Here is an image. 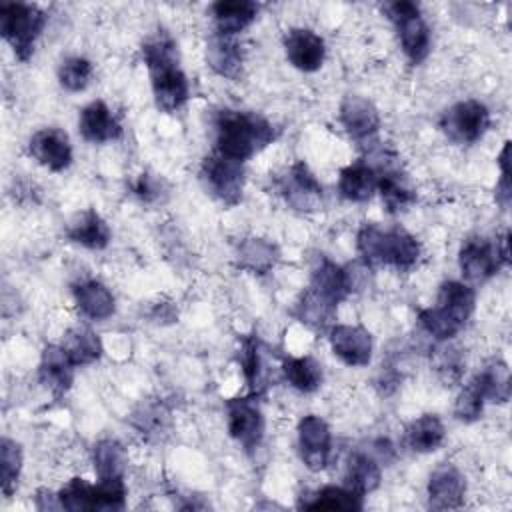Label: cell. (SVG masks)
<instances>
[{"label":"cell","instance_id":"6da1fadb","mask_svg":"<svg viewBox=\"0 0 512 512\" xmlns=\"http://www.w3.org/2000/svg\"><path fill=\"white\" fill-rule=\"evenodd\" d=\"M216 128V152L244 162L264 150L274 138V126L252 112L220 110L214 118Z\"/></svg>","mask_w":512,"mask_h":512},{"label":"cell","instance_id":"7a4b0ae2","mask_svg":"<svg viewBox=\"0 0 512 512\" xmlns=\"http://www.w3.org/2000/svg\"><path fill=\"white\" fill-rule=\"evenodd\" d=\"M356 250L366 264L394 266L398 270L412 268L420 254V242L404 228L382 230L376 224H362L356 234Z\"/></svg>","mask_w":512,"mask_h":512},{"label":"cell","instance_id":"3957f363","mask_svg":"<svg viewBox=\"0 0 512 512\" xmlns=\"http://www.w3.org/2000/svg\"><path fill=\"white\" fill-rule=\"evenodd\" d=\"M46 26V14L34 4L4 2L0 6V32L12 46L18 60L26 62L32 52L36 38Z\"/></svg>","mask_w":512,"mask_h":512},{"label":"cell","instance_id":"277c9868","mask_svg":"<svg viewBox=\"0 0 512 512\" xmlns=\"http://www.w3.org/2000/svg\"><path fill=\"white\" fill-rule=\"evenodd\" d=\"M504 264H510L508 232L496 242L486 238H468L458 252V266L468 282L480 284L492 278Z\"/></svg>","mask_w":512,"mask_h":512},{"label":"cell","instance_id":"5b68a950","mask_svg":"<svg viewBox=\"0 0 512 512\" xmlns=\"http://www.w3.org/2000/svg\"><path fill=\"white\" fill-rule=\"evenodd\" d=\"M384 12L394 22L400 46L412 64H420L430 54V28L422 18L418 4L396 0L384 4Z\"/></svg>","mask_w":512,"mask_h":512},{"label":"cell","instance_id":"8992f818","mask_svg":"<svg viewBox=\"0 0 512 512\" xmlns=\"http://www.w3.org/2000/svg\"><path fill=\"white\" fill-rule=\"evenodd\" d=\"M200 178L206 190L226 206H234L242 198L244 190V166L220 152H214L202 160Z\"/></svg>","mask_w":512,"mask_h":512},{"label":"cell","instance_id":"52a82bcc","mask_svg":"<svg viewBox=\"0 0 512 512\" xmlns=\"http://www.w3.org/2000/svg\"><path fill=\"white\" fill-rule=\"evenodd\" d=\"M490 128V110L480 100H462L440 118V130L456 144H474Z\"/></svg>","mask_w":512,"mask_h":512},{"label":"cell","instance_id":"ba28073f","mask_svg":"<svg viewBox=\"0 0 512 512\" xmlns=\"http://www.w3.org/2000/svg\"><path fill=\"white\" fill-rule=\"evenodd\" d=\"M226 420L230 436L246 450L254 452L264 438V416L252 396L226 400Z\"/></svg>","mask_w":512,"mask_h":512},{"label":"cell","instance_id":"9c48e42d","mask_svg":"<svg viewBox=\"0 0 512 512\" xmlns=\"http://www.w3.org/2000/svg\"><path fill=\"white\" fill-rule=\"evenodd\" d=\"M298 448L304 466L312 472H320L330 462L332 432L316 414H308L298 422Z\"/></svg>","mask_w":512,"mask_h":512},{"label":"cell","instance_id":"30bf717a","mask_svg":"<svg viewBox=\"0 0 512 512\" xmlns=\"http://www.w3.org/2000/svg\"><path fill=\"white\" fill-rule=\"evenodd\" d=\"M466 478L450 462L436 466L428 480V506L434 510H454L464 504Z\"/></svg>","mask_w":512,"mask_h":512},{"label":"cell","instance_id":"8fae6325","mask_svg":"<svg viewBox=\"0 0 512 512\" xmlns=\"http://www.w3.org/2000/svg\"><path fill=\"white\" fill-rule=\"evenodd\" d=\"M332 352L348 366H366L372 360V334L362 326L336 324L328 332Z\"/></svg>","mask_w":512,"mask_h":512},{"label":"cell","instance_id":"7c38bea8","mask_svg":"<svg viewBox=\"0 0 512 512\" xmlns=\"http://www.w3.org/2000/svg\"><path fill=\"white\" fill-rule=\"evenodd\" d=\"M32 158L52 172H62L72 164V144L64 130L42 128L28 142Z\"/></svg>","mask_w":512,"mask_h":512},{"label":"cell","instance_id":"4fadbf2b","mask_svg":"<svg viewBox=\"0 0 512 512\" xmlns=\"http://www.w3.org/2000/svg\"><path fill=\"white\" fill-rule=\"evenodd\" d=\"M338 118L348 136L358 142L370 140L380 128V114L376 106L360 94H346L342 98Z\"/></svg>","mask_w":512,"mask_h":512},{"label":"cell","instance_id":"5bb4252c","mask_svg":"<svg viewBox=\"0 0 512 512\" xmlns=\"http://www.w3.org/2000/svg\"><path fill=\"white\" fill-rule=\"evenodd\" d=\"M154 102L162 112L178 110L190 96V84L178 64L158 66L148 70Z\"/></svg>","mask_w":512,"mask_h":512},{"label":"cell","instance_id":"9a60e30c","mask_svg":"<svg viewBox=\"0 0 512 512\" xmlns=\"http://www.w3.org/2000/svg\"><path fill=\"white\" fill-rule=\"evenodd\" d=\"M280 190L296 210H316L322 200V186L304 162H294L288 168Z\"/></svg>","mask_w":512,"mask_h":512},{"label":"cell","instance_id":"2e32d148","mask_svg":"<svg viewBox=\"0 0 512 512\" xmlns=\"http://www.w3.org/2000/svg\"><path fill=\"white\" fill-rule=\"evenodd\" d=\"M352 288H354L352 274L328 258H320V262L312 270V278L308 286V290H312L316 296H320L324 302L336 308L342 300L348 298Z\"/></svg>","mask_w":512,"mask_h":512},{"label":"cell","instance_id":"e0dca14e","mask_svg":"<svg viewBox=\"0 0 512 512\" xmlns=\"http://www.w3.org/2000/svg\"><path fill=\"white\" fill-rule=\"evenodd\" d=\"M286 58L300 72H316L326 56L324 40L310 28H292L284 36Z\"/></svg>","mask_w":512,"mask_h":512},{"label":"cell","instance_id":"ac0fdd59","mask_svg":"<svg viewBox=\"0 0 512 512\" xmlns=\"http://www.w3.org/2000/svg\"><path fill=\"white\" fill-rule=\"evenodd\" d=\"M78 128L82 138L94 144L112 142L122 134L120 122L102 100H94L82 108L78 118Z\"/></svg>","mask_w":512,"mask_h":512},{"label":"cell","instance_id":"d6986e66","mask_svg":"<svg viewBox=\"0 0 512 512\" xmlns=\"http://www.w3.org/2000/svg\"><path fill=\"white\" fill-rule=\"evenodd\" d=\"M38 380L44 388H48L56 396L64 394L72 386L74 364L62 346L48 344L42 350V358H40V366H38Z\"/></svg>","mask_w":512,"mask_h":512},{"label":"cell","instance_id":"ffe728a7","mask_svg":"<svg viewBox=\"0 0 512 512\" xmlns=\"http://www.w3.org/2000/svg\"><path fill=\"white\" fill-rule=\"evenodd\" d=\"M474 304H476V294L472 286H468L466 282L446 280L440 284L436 308L456 326L464 328V324L474 312Z\"/></svg>","mask_w":512,"mask_h":512},{"label":"cell","instance_id":"44dd1931","mask_svg":"<svg viewBox=\"0 0 512 512\" xmlns=\"http://www.w3.org/2000/svg\"><path fill=\"white\" fill-rule=\"evenodd\" d=\"M78 310L90 320H106L116 310L114 294L98 280H84L72 286Z\"/></svg>","mask_w":512,"mask_h":512},{"label":"cell","instance_id":"7402d4cb","mask_svg":"<svg viewBox=\"0 0 512 512\" xmlns=\"http://www.w3.org/2000/svg\"><path fill=\"white\" fill-rule=\"evenodd\" d=\"M378 188V172L362 158L340 170L338 192L350 202H366Z\"/></svg>","mask_w":512,"mask_h":512},{"label":"cell","instance_id":"603a6c76","mask_svg":"<svg viewBox=\"0 0 512 512\" xmlns=\"http://www.w3.org/2000/svg\"><path fill=\"white\" fill-rule=\"evenodd\" d=\"M216 34L234 36L256 20L258 4L252 0H222L212 4Z\"/></svg>","mask_w":512,"mask_h":512},{"label":"cell","instance_id":"cb8c5ba5","mask_svg":"<svg viewBox=\"0 0 512 512\" xmlns=\"http://www.w3.org/2000/svg\"><path fill=\"white\" fill-rule=\"evenodd\" d=\"M66 236L84 248L102 250L110 242V228L96 210H82L68 222Z\"/></svg>","mask_w":512,"mask_h":512},{"label":"cell","instance_id":"d4e9b609","mask_svg":"<svg viewBox=\"0 0 512 512\" xmlns=\"http://www.w3.org/2000/svg\"><path fill=\"white\" fill-rule=\"evenodd\" d=\"M208 66L224 78H238L242 72V50L234 36L214 34L206 46Z\"/></svg>","mask_w":512,"mask_h":512},{"label":"cell","instance_id":"484cf974","mask_svg":"<svg viewBox=\"0 0 512 512\" xmlns=\"http://www.w3.org/2000/svg\"><path fill=\"white\" fill-rule=\"evenodd\" d=\"M380 478V464L370 454L354 452L348 456L344 468V486H348L360 496H366L380 486Z\"/></svg>","mask_w":512,"mask_h":512},{"label":"cell","instance_id":"4316f807","mask_svg":"<svg viewBox=\"0 0 512 512\" xmlns=\"http://www.w3.org/2000/svg\"><path fill=\"white\" fill-rule=\"evenodd\" d=\"M240 364L250 390V396L256 398L268 388V368L262 356V344L256 334H250L240 344Z\"/></svg>","mask_w":512,"mask_h":512},{"label":"cell","instance_id":"83f0119b","mask_svg":"<svg viewBox=\"0 0 512 512\" xmlns=\"http://www.w3.org/2000/svg\"><path fill=\"white\" fill-rule=\"evenodd\" d=\"M362 498L348 486H322L306 498L302 496L298 506L304 510H362Z\"/></svg>","mask_w":512,"mask_h":512},{"label":"cell","instance_id":"f1b7e54d","mask_svg":"<svg viewBox=\"0 0 512 512\" xmlns=\"http://www.w3.org/2000/svg\"><path fill=\"white\" fill-rule=\"evenodd\" d=\"M74 366H86L96 362L102 356V340L96 332L86 326H76L66 332L64 342L60 344Z\"/></svg>","mask_w":512,"mask_h":512},{"label":"cell","instance_id":"f546056e","mask_svg":"<svg viewBox=\"0 0 512 512\" xmlns=\"http://www.w3.org/2000/svg\"><path fill=\"white\" fill-rule=\"evenodd\" d=\"M388 214H398L416 202V192L404 182L396 168L378 174V188Z\"/></svg>","mask_w":512,"mask_h":512},{"label":"cell","instance_id":"4dcf8cb0","mask_svg":"<svg viewBox=\"0 0 512 512\" xmlns=\"http://www.w3.org/2000/svg\"><path fill=\"white\" fill-rule=\"evenodd\" d=\"M446 430L438 416L424 414L406 428V444L414 452H432L444 442Z\"/></svg>","mask_w":512,"mask_h":512},{"label":"cell","instance_id":"1f68e13d","mask_svg":"<svg viewBox=\"0 0 512 512\" xmlns=\"http://www.w3.org/2000/svg\"><path fill=\"white\" fill-rule=\"evenodd\" d=\"M278 262V248L276 244L264 238H246L238 246V264L244 270L254 274H266Z\"/></svg>","mask_w":512,"mask_h":512},{"label":"cell","instance_id":"d6a6232c","mask_svg":"<svg viewBox=\"0 0 512 512\" xmlns=\"http://www.w3.org/2000/svg\"><path fill=\"white\" fill-rule=\"evenodd\" d=\"M282 372L284 378L300 392H314L322 384V366L312 356H300V358H284L282 360Z\"/></svg>","mask_w":512,"mask_h":512},{"label":"cell","instance_id":"836d02e7","mask_svg":"<svg viewBox=\"0 0 512 512\" xmlns=\"http://www.w3.org/2000/svg\"><path fill=\"white\" fill-rule=\"evenodd\" d=\"M474 378L478 380L486 402L504 404L510 400V390H512L510 370L504 360H494L482 372H478Z\"/></svg>","mask_w":512,"mask_h":512},{"label":"cell","instance_id":"e575fe53","mask_svg":"<svg viewBox=\"0 0 512 512\" xmlns=\"http://www.w3.org/2000/svg\"><path fill=\"white\" fill-rule=\"evenodd\" d=\"M92 462L98 478H124L126 450L114 438H104L94 446Z\"/></svg>","mask_w":512,"mask_h":512},{"label":"cell","instance_id":"d590c367","mask_svg":"<svg viewBox=\"0 0 512 512\" xmlns=\"http://www.w3.org/2000/svg\"><path fill=\"white\" fill-rule=\"evenodd\" d=\"M336 316V306L324 302L320 296H316L312 290H306L298 304H296V318L306 324L308 328L322 332L326 328H332V320Z\"/></svg>","mask_w":512,"mask_h":512},{"label":"cell","instance_id":"8d00e7d4","mask_svg":"<svg viewBox=\"0 0 512 512\" xmlns=\"http://www.w3.org/2000/svg\"><path fill=\"white\" fill-rule=\"evenodd\" d=\"M0 472H2V494L8 498L14 494L18 486V478L22 472V448L18 442L10 438H2L0 442Z\"/></svg>","mask_w":512,"mask_h":512},{"label":"cell","instance_id":"74e56055","mask_svg":"<svg viewBox=\"0 0 512 512\" xmlns=\"http://www.w3.org/2000/svg\"><path fill=\"white\" fill-rule=\"evenodd\" d=\"M58 500L60 508L70 512L94 510V484L76 476L68 480V484L58 492Z\"/></svg>","mask_w":512,"mask_h":512},{"label":"cell","instance_id":"f35d334b","mask_svg":"<svg viewBox=\"0 0 512 512\" xmlns=\"http://www.w3.org/2000/svg\"><path fill=\"white\" fill-rule=\"evenodd\" d=\"M92 62L82 58V56H70L66 58L60 68H58V80L62 84V88H66L68 92H80L90 84L92 78Z\"/></svg>","mask_w":512,"mask_h":512},{"label":"cell","instance_id":"ab89813d","mask_svg":"<svg viewBox=\"0 0 512 512\" xmlns=\"http://www.w3.org/2000/svg\"><path fill=\"white\" fill-rule=\"evenodd\" d=\"M126 506V484L122 478H98L94 484V510H122Z\"/></svg>","mask_w":512,"mask_h":512},{"label":"cell","instance_id":"60d3db41","mask_svg":"<svg viewBox=\"0 0 512 512\" xmlns=\"http://www.w3.org/2000/svg\"><path fill=\"white\" fill-rule=\"evenodd\" d=\"M484 394L482 388L478 384L476 378H472L458 394L456 404H454V416L462 422H474L480 418L482 410H484Z\"/></svg>","mask_w":512,"mask_h":512},{"label":"cell","instance_id":"b9f144b4","mask_svg":"<svg viewBox=\"0 0 512 512\" xmlns=\"http://www.w3.org/2000/svg\"><path fill=\"white\" fill-rule=\"evenodd\" d=\"M132 192L136 198H140L142 202H156L160 200V196L164 194V180L154 176V174H148V172H142L136 182L132 184Z\"/></svg>","mask_w":512,"mask_h":512},{"label":"cell","instance_id":"7bdbcfd3","mask_svg":"<svg viewBox=\"0 0 512 512\" xmlns=\"http://www.w3.org/2000/svg\"><path fill=\"white\" fill-rule=\"evenodd\" d=\"M510 142L506 140L504 142V148L498 156V164H500V182L496 186V202L502 206V208H508L510 204V198H512V186H510Z\"/></svg>","mask_w":512,"mask_h":512},{"label":"cell","instance_id":"ee69618b","mask_svg":"<svg viewBox=\"0 0 512 512\" xmlns=\"http://www.w3.org/2000/svg\"><path fill=\"white\" fill-rule=\"evenodd\" d=\"M438 372L442 374V378L446 382H452V380L460 378V374H462V360L458 356V350H454V348L442 350V356H440V362H438Z\"/></svg>","mask_w":512,"mask_h":512},{"label":"cell","instance_id":"f6af8a7d","mask_svg":"<svg viewBox=\"0 0 512 512\" xmlns=\"http://www.w3.org/2000/svg\"><path fill=\"white\" fill-rule=\"evenodd\" d=\"M36 500V508L38 510H48V508H60V500H58V494H52L50 490L46 488H40L34 496Z\"/></svg>","mask_w":512,"mask_h":512}]
</instances>
